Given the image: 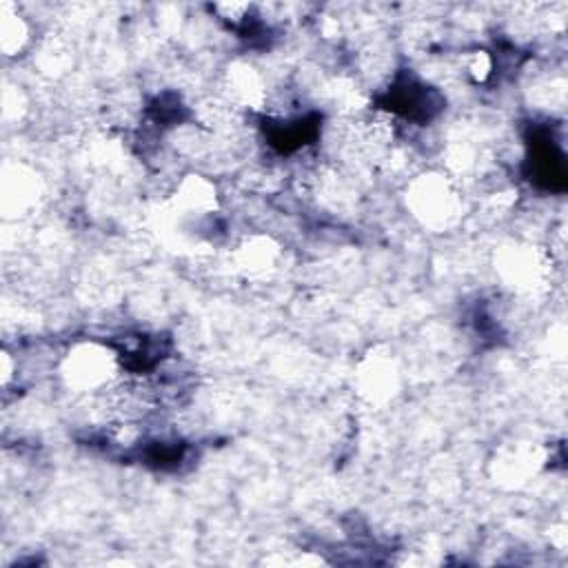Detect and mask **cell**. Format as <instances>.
Segmentation results:
<instances>
[{
  "instance_id": "cell-1",
  "label": "cell",
  "mask_w": 568,
  "mask_h": 568,
  "mask_svg": "<svg viewBox=\"0 0 568 568\" xmlns=\"http://www.w3.org/2000/svg\"><path fill=\"white\" fill-rule=\"evenodd\" d=\"M62 375L69 386L89 393L100 390L111 386L115 375V355L98 344H80L64 357Z\"/></svg>"
},
{
  "instance_id": "cell-2",
  "label": "cell",
  "mask_w": 568,
  "mask_h": 568,
  "mask_svg": "<svg viewBox=\"0 0 568 568\" xmlns=\"http://www.w3.org/2000/svg\"><path fill=\"white\" fill-rule=\"evenodd\" d=\"M455 193L439 178H426L413 186V209L428 224H446L455 215Z\"/></svg>"
},
{
  "instance_id": "cell-3",
  "label": "cell",
  "mask_w": 568,
  "mask_h": 568,
  "mask_svg": "<svg viewBox=\"0 0 568 568\" xmlns=\"http://www.w3.org/2000/svg\"><path fill=\"white\" fill-rule=\"evenodd\" d=\"M0 33H2V49L7 51V55H13L18 51H22V47L29 42V27L24 22V18L13 11L11 7H2L0 13Z\"/></svg>"
}]
</instances>
